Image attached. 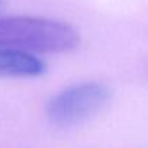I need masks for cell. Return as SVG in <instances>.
Instances as JSON below:
<instances>
[{
    "label": "cell",
    "mask_w": 148,
    "mask_h": 148,
    "mask_svg": "<svg viewBox=\"0 0 148 148\" xmlns=\"http://www.w3.org/2000/svg\"><path fill=\"white\" fill-rule=\"evenodd\" d=\"M79 42V32L65 22L34 16L0 18V49L60 54L74 49Z\"/></svg>",
    "instance_id": "obj_1"
},
{
    "label": "cell",
    "mask_w": 148,
    "mask_h": 148,
    "mask_svg": "<svg viewBox=\"0 0 148 148\" xmlns=\"http://www.w3.org/2000/svg\"><path fill=\"white\" fill-rule=\"evenodd\" d=\"M109 99L110 92L102 83L87 82L76 84L49 100L47 115L55 125H76L100 112L108 105Z\"/></svg>",
    "instance_id": "obj_2"
},
{
    "label": "cell",
    "mask_w": 148,
    "mask_h": 148,
    "mask_svg": "<svg viewBox=\"0 0 148 148\" xmlns=\"http://www.w3.org/2000/svg\"><path fill=\"white\" fill-rule=\"evenodd\" d=\"M45 64L32 54L16 49H0V77H38Z\"/></svg>",
    "instance_id": "obj_3"
},
{
    "label": "cell",
    "mask_w": 148,
    "mask_h": 148,
    "mask_svg": "<svg viewBox=\"0 0 148 148\" xmlns=\"http://www.w3.org/2000/svg\"><path fill=\"white\" fill-rule=\"evenodd\" d=\"M3 6H5V0H0V13L3 10Z\"/></svg>",
    "instance_id": "obj_4"
}]
</instances>
